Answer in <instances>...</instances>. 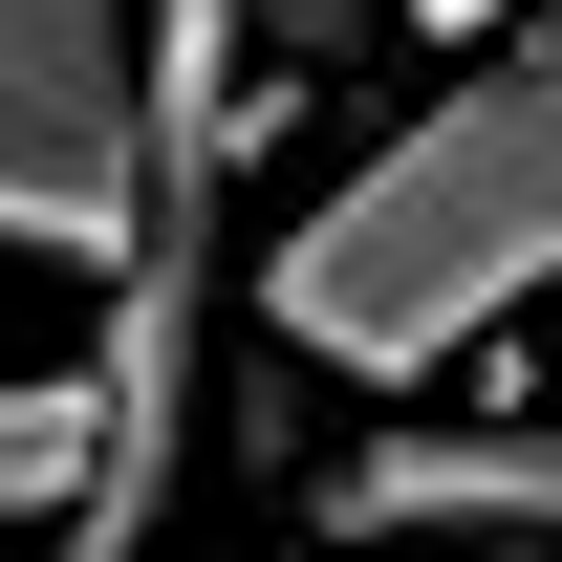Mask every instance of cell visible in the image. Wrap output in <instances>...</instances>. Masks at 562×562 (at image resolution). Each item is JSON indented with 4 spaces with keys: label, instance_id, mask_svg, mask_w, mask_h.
<instances>
[{
    "label": "cell",
    "instance_id": "obj_2",
    "mask_svg": "<svg viewBox=\"0 0 562 562\" xmlns=\"http://www.w3.org/2000/svg\"><path fill=\"white\" fill-rule=\"evenodd\" d=\"M151 238V22L131 0H0V260L131 281Z\"/></svg>",
    "mask_w": 562,
    "mask_h": 562
},
{
    "label": "cell",
    "instance_id": "obj_4",
    "mask_svg": "<svg viewBox=\"0 0 562 562\" xmlns=\"http://www.w3.org/2000/svg\"><path fill=\"white\" fill-rule=\"evenodd\" d=\"M0 519H87V347L66 368H0Z\"/></svg>",
    "mask_w": 562,
    "mask_h": 562
},
{
    "label": "cell",
    "instance_id": "obj_1",
    "mask_svg": "<svg viewBox=\"0 0 562 562\" xmlns=\"http://www.w3.org/2000/svg\"><path fill=\"white\" fill-rule=\"evenodd\" d=\"M519 303H562V44H497L432 109H390L238 260V325L303 390H368V412H412L432 368H476Z\"/></svg>",
    "mask_w": 562,
    "mask_h": 562
},
{
    "label": "cell",
    "instance_id": "obj_7",
    "mask_svg": "<svg viewBox=\"0 0 562 562\" xmlns=\"http://www.w3.org/2000/svg\"><path fill=\"white\" fill-rule=\"evenodd\" d=\"M303 562H347V541H303Z\"/></svg>",
    "mask_w": 562,
    "mask_h": 562
},
{
    "label": "cell",
    "instance_id": "obj_5",
    "mask_svg": "<svg viewBox=\"0 0 562 562\" xmlns=\"http://www.w3.org/2000/svg\"><path fill=\"white\" fill-rule=\"evenodd\" d=\"M238 44H281V66H347V44H390V0H238Z\"/></svg>",
    "mask_w": 562,
    "mask_h": 562
},
{
    "label": "cell",
    "instance_id": "obj_6",
    "mask_svg": "<svg viewBox=\"0 0 562 562\" xmlns=\"http://www.w3.org/2000/svg\"><path fill=\"white\" fill-rule=\"evenodd\" d=\"M390 44H454V66H497V44H541V0H390Z\"/></svg>",
    "mask_w": 562,
    "mask_h": 562
},
{
    "label": "cell",
    "instance_id": "obj_3",
    "mask_svg": "<svg viewBox=\"0 0 562 562\" xmlns=\"http://www.w3.org/2000/svg\"><path fill=\"white\" fill-rule=\"evenodd\" d=\"M347 562H412V541H497V562H562V412H390L325 454L303 497Z\"/></svg>",
    "mask_w": 562,
    "mask_h": 562
}]
</instances>
